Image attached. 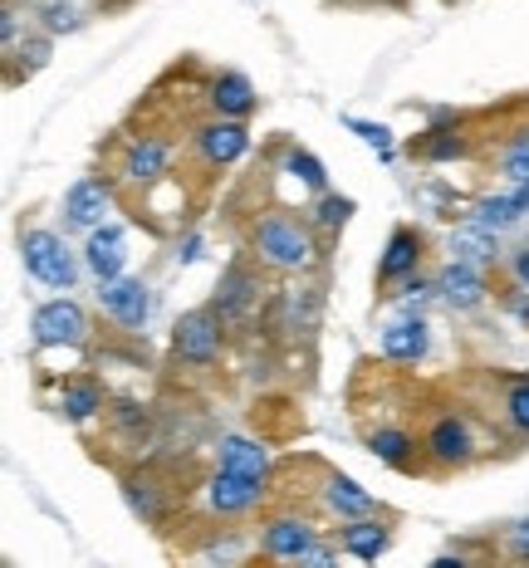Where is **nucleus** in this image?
<instances>
[{
    "label": "nucleus",
    "mask_w": 529,
    "mask_h": 568,
    "mask_svg": "<svg viewBox=\"0 0 529 568\" xmlns=\"http://www.w3.org/2000/svg\"><path fill=\"white\" fill-rule=\"evenodd\" d=\"M255 255L275 270H304V265H314L319 251H314L309 226H299L294 216H265L255 226Z\"/></svg>",
    "instance_id": "1"
},
{
    "label": "nucleus",
    "mask_w": 529,
    "mask_h": 568,
    "mask_svg": "<svg viewBox=\"0 0 529 568\" xmlns=\"http://www.w3.org/2000/svg\"><path fill=\"white\" fill-rule=\"evenodd\" d=\"M20 260H26V275H34L50 290H69L79 280V265L69 255V245L54 231H26L20 235Z\"/></svg>",
    "instance_id": "2"
},
{
    "label": "nucleus",
    "mask_w": 529,
    "mask_h": 568,
    "mask_svg": "<svg viewBox=\"0 0 529 568\" xmlns=\"http://www.w3.org/2000/svg\"><path fill=\"white\" fill-rule=\"evenodd\" d=\"M172 348H176V358L182 363H216V353H221V314H216V304L176 318Z\"/></svg>",
    "instance_id": "3"
},
{
    "label": "nucleus",
    "mask_w": 529,
    "mask_h": 568,
    "mask_svg": "<svg viewBox=\"0 0 529 568\" xmlns=\"http://www.w3.org/2000/svg\"><path fill=\"white\" fill-rule=\"evenodd\" d=\"M34 343L54 348V343H84L89 338V314L74 300H50L34 310Z\"/></svg>",
    "instance_id": "4"
},
{
    "label": "nucleus",
    "mask_w": 529,
    "mask_h": 568,
    "mask_svg": "<svg viewBox=\"0 0 529 568\" xmlns=\"http://www.w3.org/2000/svg\"><path fill=\"white\" fill-rule=\"evenodd\" d=\"M99 304L113 324L123 328H143L147 314H152V300H147V284L143 280H113L99 290Z\"/></svg>",
    "instance_id": "5"
},
{
    "label": "nucleus",
    "mask_w": 529,
    "mask_h": 568,
    "mask_svg": "<svg viewBox=\"0 0 529 568\" xmlns=\"http://www.w3.org/2000/svg\"><path fill=\"white\" fill-rule=\"evenodd\" d=\"M261 544H265L269 559H279V564H299L319 539H314V529L304 525V519L279 515V519H269V525L261 529Z\"/></svg>",
    "instance_id": "6"
},
{
    "label": "nucleus",
    "mask_w": 529,
    "mask_h": 568,
    "mask_svg": "<svg viewBox=\"0 0 529 568\" xmlns=\"http://www.w3.org/2000/svg\"><path fill=\"white\" fill-rule=\"evenodd\" d=\"M89 270L99 275V284H113V280H123V270H128V235L123 226H99V231H89Z\"/></svg>",
    "instance_id": "7"
},
{
    "label": "nucleus",
    "mask_w": 529,
    "mask_h": 568,
    "mask_svg": "<svg viewBox=\"0 0 529 568\" xmlns=\"http://www.w3.org/2000/svg\"><path fill=\"white\" fill-rule=\"evenodd\" d=\"M529 216V186H515V192H500V196H486L476 211H470V226H480L486 235H500L510 226H520Z\"/></svg>",
    "instance_id": "8"
},
{
    "label": "nucleus",
    "mask_w": 529,
    "mask_h": 568,
    "mask_svg": "<svg viewBox=\"0 0 529 568\" xmlns=\"http://www.w3.org/2000/svg\"><path fill=\"white\" fill-rule=\"evenodd\" d=\"M261 480H245V476H231V470H216L206 485V505L216 515H245L261 505Z\"/></svg>",
    "instance_id": "9"
},
{
    "label": "nucleus",
    "mask_w": 529,
    "mask_h": 568,
    "mask_svg": "<svg viewBox=\"0 0 529 568\" xmlns=\"http://www.w3.org/2000/svg\"><path fill=\"white\" fill-rule=\"evenodd\" d=\"M255 304H261V280H255L245 265H231L216 284V314L221 318H245Z\"/></svg>",
    "instance_id": "10"
},
{
    "label": "nucleus",
    "mask_w": 529,
    "mask_h": 568,
    "mask_svg": "<svg viewBox=\"0 0 529 568\" xmlns=\"http://www.w3.org/2000/svg\"><path fill=\"white\" fill-rule=\"evenodd\" d=\"M103 211H109V186L93 182V176H79L64 196V221L79 226V231H99Z\"/></svg>",
    "instance_id": "11"
},
{
    "label": "nucleus",
    "mask_w": 529,
    "mask_h": 568,
    "mask_svg": "<svg viewBox=\"0 0 529 568\" xmlns=\"http://www.w3.org/2000/svg\"><path fill=\"white\" fill-rule=\"evenodd\" d=\"M196 148H202L206 162L226 168V162H235L245 148H251V133H245V123H231V118H221V123H206L202 133H196Z\"/></svg>",
    "instance_id": "12"
},
{
    "label": "nucleus",
    "mask_w": 529,
    "mask_h": 568,
    "mask_svg": "<svg viewBox=\"0 0 529 568\" xmlns=\"http://www.w3.org/2000/svg\"><path fill=\"white\" fill-rule=\"evenodd\" d=\"M437 294L451 310H476L480 300H486V280H480L476 265H461V260H451V265L437 275Z\"/></svg>",
    "instance_id": "13"
},
{
    "label": "nucleus",
    "mask_w": 529,
    "mask_h": 568,
    "mask_svg": "<svg viewBox=\"0 0 529 568\" xmlns=\"http://www.w3.org/2000/svg\"><path fill=\"white\" fill-rule=\"evenodd\" d=\"M221 470L245 480H265L269 476V452L251 436H221Z\"/></svg>",
    "instance_id": "14"
},
{
    "label": "nucleus",
    "mask_w": 529,
    "mask_h": 568,
    "mask_svg": "<svg viewBox=\"0 0 529 568\" xmlns=\"http://www.w3.org/2000/svg\"><path fill=\"white\" fill-rule=\"evenodd\" d=\"M417 260H421V235L407 231V226H397L393 235H387V251H383V260H378V280H383V284L407 280L411 270H417Z\"/></svg>",
    "instance_id": "15"
},
{
    "label": "nucleus",
    "mask_w": 529,
    "mask_h": 568,
    "mask_svg": "<svg viewBox=\"0 0 529 568\" xmlns=\"http://www.w3.org/2000/svg\"><path fill=\"white\" fill-rule=\"evenodd\" d=\"M427 353V324L421 318H397L383 328V358L393 363H417Z\"/></svg>",
    "instance_id": "16"
},
{
    "label": "nucleus",
    "mask_w": 529,
    "mask_h": 568,
    "mask_svg": "<svg viewBox=\"0 0 529 568\" xmlns=\"http://www.w3.org/2000/svg\"><path fill=\"white\" fill-rule=\"evenodd\" d=\"M211 103H216L221 118H231V123H241L245 113H255V84L245 74H221L216 84H211Z\"/></svg>",
    "instance_id": "17"
},
{
    "label": "nucleus",
    "mask_w": 529,
    "mask_h": 568,
    "mask_svg": "<svg viewBox=\"0 0 529 568\" xmlns=\"http://www.w3.org/2000/svg\"><path fill=\"white\" fill-rule=\"evenodd\" d=\"M387 544H393V535H387L383 519H353L344 529V554H353V559H363V564L383 559Z\"/></svg>",
    "instance_id": "18"
},
{
    "label": "nucleus",
    "mask_w": 529,
    "mask_h": 568,
    "mask_svg": "<svg viewBox=\"0 0 529 568\" xmlns=\"http://www.w3.org/2000/svg\"><path fill=\"white\" fill-rule=\"evenodd\" d=\"M172 162V148L162 138H138L133 148H128V176L133 182H157L162 172H167Z\"/></svg>",
    "instance_id": "19"
},
{
    "label": "nucleus",
    "mask_w": 529,
    "mask_h": 568,
    "mask_svg": "<svg viewBox=\"0 0 529 568\" xmlns=\"http://www.w3.org/2000/svg\"><path fill=\"white\" fill-rule=\"evenodd\" d=\"M324 500H328V510L344 515L348 525H353V519H368V515H373V495L363 490L358 480H348V476H334V480H328Z\"/></svg>",
    "instance_id": "20"
},
{
    "label": "nucleus",
    "mask_w": 529,
    "mask_h": 568,
    "mask_svg": "<svg viewBox=\"0 0 529 568\" xmlns=\"http://www.w3.org/2000/svg\"><path fill=\"white\" fill-rule=\"evenodd\" d=\"M427 452L437 456V460H446V466L466 460V456H470V432H466V422L441 417L437 426H431V436H427Z\"/></svg>",
    "instance_id": "21"
},
{
    "label": "nucleus",
    "mask_w": 529,
    "mask_h": 568,
    "mask_svg": "<svg viewBox=\"0 0 529 568\" xmlns=\"http://www.w3.org/2000/svg\"><path fill=\"white\" fill-rule=\"evenodd\" d=\"M451 260H461V265H490V260H496V235H486L480 226H466L451 235Z\"/></svg>",
    "instance_id": "22"
},
{
    "label": "nucleus",
    "mask_w": 529,
    "mask_h": 568,
    "mask_svg": "<svg viewBox=\"0 0 529 568\" xmlns=\"http://www.w3.org/2000/svg\"><path fill=\"white\" fill-rule=\"evenodd\" d=\"M99 407H103V393L93 383H69L64 393H59V412H64L69 422H89Z\"/></svg>",
    "instance_id": "23"
},
{
    "label": "nucleus",
    "mask_w": 529,
    "mask_h": 568,
    "mask_svg": "<svg viewBox=\"0 0 529 568\" xmlns=\"http://www.w3.org/2000/svg\"><path fill=\"white\" fill-rule=\"evenodd\" d=\"M368 446H373V456H378V460H387V466H407V456H411V436L397 432V426H383V432H373Z\"/></svg>",
    "instance_id": "24"
},
{
    "label": "nucleus",
    "mask_w": 529,
    "mask_h": 568,
    "mask_svg": "<svg viewBox=\"0 0 529 568\" xmlns=\"http://www.w3.org/2000/svg\"><path fill=\"white\" fill-rule=\"evenodd\" d=\"M285 172H289V176H299V182H304V186H314V192H324V186H328L324 162L314 158V152H304V148H289V152H285Z\"/></svg>",
    "instance_id": "25"
},
{
    "label": "nucleus",
    "mask_w": 529,
    "mask_h": 568,
    "mask_svg": "<svg viewBox=\"0 0 529 568\" xmlns=\"http://www.w3.org/2000/svg\"><path fill=\"white\" fill-rule=\"evenodd\" d=\"M500 168H505V176H510L515 186H529V133H520L510 148H505Z\"/></svg>",
    "instance_id": "26"
},
{
    "label": "nucleus",
    "mask_w": 529,
    "mask_h": 568,
    "mask_svg": "<svg viewBox=\"0 0 529 568\" xmlns=\"http://www.w3.org/2000/svg\"><path fill=\"white\" fill-rule=\"evenodd\" d=\"M421 152H427L431 162L466 158V138H461V133H427V142H421Z\"/></svg>",
    "instance_id": "27"
},
{
    "label": "nucleus",
    "mask_w": 529,
    "mask_h": 568,
    "mask_svg": "<svg viewBox=\"0 0 529 568\" xmlns=\"http://www.w3.org/2000/svg\"><path fill=\"white\" fill-rule=\"evenodd\" d=\"M344 123L353 128V133H358L363 142H368L373 152H383V158H393V133H387L383 123H363V118H344Z\"/></svg>",
    "instance_id": "28"
},
{
    "label": "nucleus",
    "mask_w": 529,
    "mask_h": 568,
    "mask_svg": "<svg viewBox=\"0 0 529 568\" xmlns=\"http://www.w3.org/2000/svg\"><path fill=\"white\" fill-rule=\"evenodd\" d=\"M314 216H319V226H328V231H334V226H344V221L353 216V201H348V196H324Z\"/></svg>",
    "instance_id": "29"
},
{
    "label": "nucleus",
    "mask_w": 529,
    "mask_h": 568,
    "mask_svg": "<svg viewBox=\"0 0 529 568\" xmlns=\"http://www.w3.org/2000/svg\"><path fill=\"white\" fill-rule=\"evenodd\" d=\"M123 490H128V505H133L138 515H143V519H157V495H152L147 480H128Z\"/></svg>",
    "instance_id": "30"
},
{
    "label": "nucleus",
    "mask_w": 529,
    "mask_h": 568,
    "mask_svg": "<svg viewBox=\"0 0 529 568\" xmlns=\"http://www.w3.org/2000/svg\"><path fill=\"white\" fill-rule=\"evenodd\" d=\"M505 407H510V422L520 426V432H529V383H515V387H510V402H505Z\"/></svg>",
    "instance_id": "31"
},
{
    "label": "nucleus",
    "mask_w": 529,
    "mask_h": 568,
    "mask_svg": "<svg viewBox=\"0 0 529 568\" xmlns=\"http://www.w3.org/2000/svg\"><path fill=\"white\" fill-rule=\"evenodd\" d=\"M44 26H50L54 34H59V30H79V10H74V6H59V0H54V6L44 10Z\"/></svg>",
    "instance_id": "32"
},
{
    "label": "nucleus",
    "mask_w": 529,
    "mask_h": 568,
    "mask_svg": "<svg viewBox=\"0 0 529 568\" xmlns=\"http://www.w3.org/2000/svg\"><path fill=\"white\" fill-rule=\"evenodd\" d=\"M299 568H338V554L328 549V544H314V549L299 559Z\"/></svg>",
    "instance_id": "33"
},
{
    "label": "nucleus",
    "mask_w": 529,
    "mask_h": 568,
    "mask_svg": "<svg viewBox=\"0 0 529 568\" xmlns=\"http://www.w3.org/2000/svg\"><path fill=\"white\" fill-rule=\"evenodd\" d=\"M510 549H515V559H529V519L510 529Z\"/></svg>",
    "instance_id": "34"
},
{
    "label": "nucleus",
    "mask_w": 529,
    "mask_h": 568,
    "mask_svg": "<svg viewBox=\"0 0 529 568\" xmlns=\"http://www.w3.org/2000/svg\"><path fill=\"white\" fill-rule=\"evenodd\" d=\"M510 270H515V280H520V290H529V251H520L510 260Z\"/></svg>",
    "instance_id": "35"
},
{
    "label": "nucleus",
    "mask_w": 529,
    "mask_h": 568,
    "mask_svg": "<svg viewBox=\"0 0 529 568\" xmlns=\"http://www.w3.org/2000/svg\"><path fill=\"white\" fill-rule=\"evenodd\" d=\"M26 54H30V64H44V59H50V44H44V40H30Z\"/></svg>",
    "instance_id": "36"
},
{
    "label": "nucleus",
    "mask_w": 529,
    "mask_h": 568,
    "mask_svg": "<svg viewBox=\"0 0 529 568\" xmlns=\"http://www.w3.org/2000/svg\"><path fill=\"white\" fill-rule=\"evenodd\" d=\"M431 568H466V559H451V554H446V559H437Z\"/></svg>",
    "instance_id": "37"
}]
</instances>
